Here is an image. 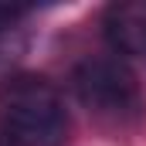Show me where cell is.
Segmentation results:
<instances>
[{
  "label": "cell",
  "mask_w": 146,
  "mask_h": 146,
  "mask_svg": "<svg viewBox=\"0 0 146 146\" xmlns=\"http://www.w3.org/2000/svg\"><path fill=\"white\" fill-rule=\"evenodd\" d=\"M0 129L17 146H61L68 139L61 92L41 75H7L0 82Z\"/></svg>",
  "instance_id": "cell-1"
},
{
  "label": "cell",
  "mask_w": 146,
  "mask_h": 146,
  "mask_svg": "<svg viewBox=\"0 0 146 146\" xmlns=\"http://www.w3.org/2000/svg\"><path fill=\"white\" fill-rule=\"evenodd\" d=\"M75 92L85 109L106 119H119L139 106V85L119 58H88L75 68Z\"/></svg>",
  "instance_id": "cell-2"
},
{
  "label": "cell",
  "mask_w": 146,
  "mask_h": 146,
  "mask_svg": "<svg viewBox=\"0 0 146 146\" xmlns=\"http://www.w3.org/2000/svg\"><path fill=\"white\" fill-rule=\"evenodd\" d=\"M106 37L122 54H146V3H112L102 17Z\"/></svg>",
  "instance_id": "cell-3"
},
{
  "label": "cell",
  "mask_w": 146,
  "mask_h": 146,
  "mask_svg": "<svg viewBox=\"0 0 146 146\" xmlns=\"http://www.w3.org/2000/svg\"><path fill=\"white\" fill-rule=\"evenodd\" d=\"M0 146H17V143H14V139H10V136H7V133L0 129Z\"/></svg>",
  "instance_id": "cell-4"
}]
</instances>
